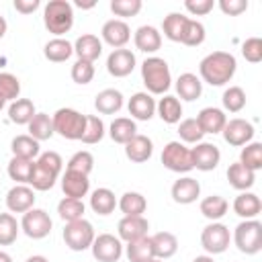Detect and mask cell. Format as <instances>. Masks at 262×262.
<instances>
[{"label":"cell","mask_w":262,"mask_h":262,"mask_svg":"<svg viewBox=\"0 0 262 262\" xmlns=\"http://www.w3.org/2000/svg\"><path fill=\"white\" fill-rule=\"evenodd\" d=\"M104 137V123L98 115H86V127H84V135H82V143L92 145L98 143Z\"/></svg>","instance_id":"42"},{"label":"cell","mask_w":262,"mask_h":262,"mask_svg":"<svg viewBox=\"0 0 262 262\" xmlns=\"http://www.w3.org/2000/svg\"><path fill=\"white\" fill-rule=\"evenodd\" d=\"M43 53H45V57H47L49 61L59 63V61H66V59L72 57V53H74V45H72L68 39L55 37V39H51V41L45 43Z\"/></svg>","instance_id":"34"},{"label":"cell","mask_w":262,"mask_h":262,"mask_svg":"<svg viewBox=\"0 0 262 262\" xmlns=\"http://www.w3.org/2000/svg\"><path fill=\"white\" fill-rule=\"evenodd\" d=\"M260 211H262V201L254 192L244 190L233 199V213L244 219H256L260 215Z\"/></svg>","instance_id":"23"},{"label":"cell","mask_w":262,"mask_h":262,"mask_svg":"<svg viewBox=\"0 0 262 262\" xmlns=\"http://www.w3.org/2000/svg\"><path fill=\"white\" fill-rule=\"evenodd\" d=\"M133 41H135V47L139 51H143V53H156L162 47V35L151 25L139 27L135 31V35H133Z\"/></svg>","instance_id":"24"},{"label":"cell","mask_w":262,"mask_h":262,"mask_svg":"<svg viewBox=\"0 0 262 262\" xmlns=\"http://www.w3.org/2000/svg\"><path fill=\"white\" fill-rule=\"evenodd\" d=\"M196 123H199V127H201L203 133H213L215 135V133H221L223 131V127L227 123V117L217 106H205L196 115Z\"/></svg>","instance_id":"21"},{"label":"cell","mask_w":262,"mask_h":262,"mask_svg":"<svg viewBox=\"0 0 262 262\" xmlns=\"http://www.w3.org/2000/svg\"><path fill=\"white\" fill-rule=\"evenodd\" d=\"M33 168H35V160H25V158H14L12 156V160L8 162V176L16 184H29Z\"/></svg>","instance_id":"38"},{"label":"cell","mask_w":262,"mask_h":262,"mask_svg":"<svg viewBox=\"0 0 262 262\" xmlns=\"http://www.w3.org/2000/svg\"><path fill=\"white\" fill-rule=\"evenodd\" d=\"M35 104L29 98H16L8 106V119L16 125H29V121L35 117Z\"/></svg>","instance_id":"35"},{"label":"cell","mask_w":262,"mask_h":262,"mask_svg":"<svg viewBox=\"0 0 262 262\" xmlns=\"http://www.w3.org/2000/svg\"><path fill=\"white\" fill-rule=\"evenodd\" d=\"M190 158H192V168H196L201 172H211L219 166L221 151L215 143L199 141L194 147H190Z\"/></svg>","instance_id":"11"},{"label":"cell","mask_w":262,"mask_h":262,"mask_svg":"<svg viewBox=\"0 0 262 262\" xmlns=\"http://www.w3.org/2000/svg\"><path fill=\"white\" fill-rule=\"evenodd\" d=\"M35 205V190L29 184H14L6 192V207L10 213H27Z\"/></svg>","instance_id":"14"},{"label":"cell","mask_w":262,"mask_h":262,"mask_svg":"<svg viewBox=\"0 0 262 262\" xmlns=\"http://www.w3.org/2000/svg\"><path fill=\"white\" fill-rule=\"evenodd\" d=\"M4 102H6V100H4V98H0V111H2V106H4Z\"/></svg>","instance_id":"64"},{"label":"cell","mask_w":262,"mask_h":262,"mask_svg":"<svg viewBox=\"0 0 262 262\" xmlns=\"http://www.w3.org/2000/svg\"><path fill=\"white\" fill-rule=\"evenodd\" d=\"M192 262H215V260H213L211 256H196Z\"/></svg>","instance_id":"61"},{"label":"cell","mask_w":262,"mask_h":262,"mask_svg":"<svg viewBox=\"0 0 262 262\" xmlns=\"http://www.w3.org/2000/svg\"><path fill=\"white\" fill-rule=\"evenodd\" d=\"M55 180H57V174L45 170L43 166H39V164L35 162L33 174H31V178H29V186H31L33 190H49V188H53Z\"/></svg>","instance_id":"44"},{"label":"cell","mask_w":262,"mask_h":262,"mask_svg":"<svg viewBox=\"0 0 262 262\" xmlns=\"http://www.w3.org/2000/svg\"><path fill=\"white\" fill-rule=\"evenodd\" d=\"M53 131L63 139H82L86 127V115L78 113L76 108H57L51 115Z\"/></svg>","instance_id":"4"},{"label":"cell","mask_w":262,"mask_h":262,"mask_svg":"<svg viewBox=\"0 0 262 262\" xmlns=\"http://www.w3.org/2000/svg\"><path fill=\"white\" fill-rule=\"evenodd\" d=\"M92 168H94V156L90 151L82 149V151H76L68 160V168L66 170H74V172H80V174H86L88 176L92 172Z\"/></svg>","instance_id":"48"},{"label":"cell","mask_w":262,"mask_h":262,"mask_svg":"<svg viewBox=\"0 0 262 262\" xmlns=\"http://www.w3.org/2000/svg\"><path fill=\"white\" fill-rule=\"evenodd\" d=\"M233 242L242 254H258L262 250V223L258 219L242 221L233 231Z\"/></svg>","instance_id":"5"},{"label":"cell","mask_w":262,"mask_h":262,"mask_svg":"<svg viewBox=\"0 0 262 262\" xmlns=\"http://www.w3.org/2000/svg\"><path fill=\"white\" fill-rule=\"evenodd\" d=\"M6 29H8V25H6V18L0 14V39L6 35Z\"/></svg>","instance_id":"58"},{"label":"cell","mask_w":262,"mask_h":262,"mask_svg":"<svg viewBox=\"0 0 262 262\" xmlns=\"http://www.w3.org/2000/svg\"><path fill=\"white\" fill-rule=\"evenodd\" d=\"M162 164L178 174H186L192 170V158H190V147H186L180 141H168L162 149Z\"/></svg>","instance_id":"7"},{"label":"cell","mask_w":262,"mask_h":262,"mask_svg":"<svg viewBox=\"0 0 262 262\" xmlns=\"http://www.w3.org/2000/svg\"><path fill=\"white\" fill-rule=\"evenodd\" d=\"M199 209H201V213H203L209 221H219V219L227 213L229 203H227L223 196H219V194H211V196H205V199L201 201Z\"/></svg>","instance_id":"37"},{"label":"cell","mask_w":262,"mask_h":262,"mask_svg":"<svg viewBox=\"0 0 262 262\" xmlns=\"http://www.w3.org/2000/svg\"><path fill=\"white\" fill-rule=\"evenodd\" d=\"M20 225L10 213H0V246H10L16 242Z\"/></svg>","instance_id":"45"},{"label":"cell","mask_w":262,"mask_h":262,"mask_svg":"<svg viewBox=\"0 0 262 262\" xmlns=\"http://www.w3.org/2000/svg\"><path fill=\"white\" fill-rule=\"evenodd\" d=\"M215 2L213 0H186L184 2V8L192 14V16H205L213 10Z\"/></svg>","instance_id":"55"},{"label":"cell","mask_w":262,"mask_h":262,"mask_svg":"<svg viewBox=\"0 0 262 262\" xmlns=\"http://www.w3.org/2000/svg\"><path fill=\"white\" fill-rule=\"evenodd\" d=\"M129 115L137 121H149L156 113V100L149 92H135L127 102Z\"/></svg>","instance_id":"19"},{"label":"cell","mask_w":262,"mask_h":262,"mask_svg":"<svg viewBox=\"0 0 262 262\" xmlns=\"http://www.w3.org/2000/svg\"><path fill=\"white\" fill-rule=\"evenodd\" d=\"M141 0H113L111 2V10H113V14H117V16H135V14H139V10H141Z\"/></svg>","instance_id":"52"},{"label":"cell","mask_w":262,"mask_h":262,"mask_svg":"<svg viewBox=\"0 0 262 262\" xmlns=\"http://www.w3.org/2000/svg\"><path fill=\"white\" fill-rule=\"evenodd\" d=\"M20 94V82L14 74L0 72V98L4 100H16Z\"/></svg>","instance_id":"49"},{"label":"cell","mask_w":262,"mask_h":262,"mask_svg":"<svg viewBox=\"0 0 262 262\" xmlns=\"http://www.w3.org/2000/svg\"><path fill=\"white\" fill-rule=\"evenodd\" d=\"M27 262H49L45 256H31V258H27Z\"/></svg>","instance_id":"59"},{"label":"cell","mask_w":262,"mask_h":262,"mask_svg":"<svg viewBox=\"0 0 262 262\" xmlns=\"http://www.w3.org/2000/svg\"><path fill=\"white\" fill-rule=\"evenodd\" d=\"M53 121L47 113H35V117L29 121V135L37 141H45L53 137Z\"/></svg>","instance_id":"36"},{"label":"cell","mask_w":262,"mask_h":262,"mask_svg":"<svg viewBox=\"0 0 262 262\" xmlns=\"http://www.w3.org/2000/svg\"><path fill=\"white\" fill-rule=\"evenodd\" d=\"M199 196H201V184L190 176H182L172 184V199L178 205H190Z\"/></svg>","instance_id":"18"},{"label":"cell","mask_w":262,"mask_h":262,"mask_svg":"<svg viewBox=\"0 0 262 262\" xmlns=\"http://www.w3.org/2000/svg\"><path fill=\"white\" fill-rule=\"evenodd\" d=\"M108 135H111V139L115 143H123L125 145L127 141H131L137 135V125L129 117H117L108 127Z\"/></svg>","instance_id":"29"},{"label":"cell","mask_w":262,"mask_h":262,"mask_svg":"<svg viewBox=\"0 0 262 262\" xmlns=\"http://www.w3.org/2000/svg\"><path fill=\"white\" fill-rule=\"evenodd\" d=\"M156 111L160 115V119L168 125H174V123H180V117H182V104L176 96L172 94H166L164 98H160V102L156 104Z\"/></svg>","instance_id":"31"},{"label":"cell","mask_w":262,"mask_h":262,"mask_svg":"<svg viewBox=\"0 0 262 262\" xmlns=\"http://www.w3.org/2000/svg\"><path fill=\"white\" fill-rule=\"evenodd\" d=\"M51 217L47 211L43 209H29L27 213H23V219H20V229L25 231L27 237L31 239H43L51 233Z\"/></svg>","instance_id":"8"},{"label":"cell","mask_w":262,"mask_h":262,"mask_svg":"<svg viewBox=\"0 0 262 262\" xmlns=\"http://www.w3.org/2000/svg\"><path fill=\"white\" fill-rule=\"evenodd\" d=\"M10 149L14 158H25V160H35L41 154L39 141L33 139L31 135H16L10 143Z\"/></svg>","instance_id":"32"},{"label":"cell","mask_w":262,"mask_h":262,"mask_svg":"<svg viewBox=\"0 0 262 262\" xmlns=\"http://www.w3.org/2000/svg\"><path fill=\"white\" fill-rule=\"evenodd\" d=\"M74 53L78 55V59H84V61L94 63L100 57V53H102V41L96 35L86 33V35H82V37L76 39Z\"/></svg>","instance_id":"20"},{"label":"cell","mask_w":262,"mask_h":262,"mask_svg":"<svg viewBox=\"0 0 262 262\" xmlns=\"http://www.w3.org/2000/svg\"><path fill=\"white\" fill-rule=\"evenodd\" d=\"M115 207H117V199L111 188H96L90 194V209L96 215H111Z\"/></svg>","instance_id":"33"},{"label":"cell","mask_w":262,"mask_h":262,"mask_svg":"<svg viewBox=\"0 0 262 262\" xmlns=\"http://www.w3.org/2000/svg\"><path fill=\"white\" fill-rule=\"evenodd\" d=\"M203 41H205V27H203V23H199V20H194V18H188L180 43H184V45H188V47H196V45H201Z\"/></svg>","instance_id":"46"},{"label":"cell","mask_w":262,"mask_h":262,"mask_svg":"<svg viewBox=\"0 0 262 262\" xmlns=\"http://www.w3.org/2000/svg\"><path fill=\"white\" fill-rule=\"evenodd\" d=\"M151 154H154V143H151V139H149L147 135L137 133L131 141L125 143V156H127L131 162H135V164L147 162V160L151 158Z\"/></svg>","instance_id":"22"},{"label":"cell","mask_w":262,"mask_h":262,"mask_svg":"<svg viewBox=\"0 0 262 262\" xmlns=\"http://www.w3.org/2000/svg\"><path fill=\"white\" fill-rule=\"evenodd\" d=\"M84 211H86V207H84V203H82L80 199H70V196H66V199H61L59 205H57V213H59V217H61L66 223L84 219Z\"/></svg>","instance_id":"41"},{"label":"cell","mask_w":262,"mask_h":262,"mask_svg":"<svg viewBox=\"0 0 262 262\" xmlns=\"http://www.w3.org/2000/svg\"><path fill=\"white\" fill-rule=\"evenodd\" d=\"M125 254H127L129 262H149V260L154 258V250H151L149 235L139 237V239H135V242H129Z\"/></svg>","instance_id":"39"},{"label":"cell","mask_w":262,"mask_h":262,"mask_svg":"<svg viewBox=\"0 0 262 262\" xmlns=\"http://www.w3.org/2000/svg\"><path fill=\"white\" fill-rule=\"evenodd\" d=\"M117 207L121 209L123 217H135V215H143L145 209H147V201L141 192H125L119 201H117Z\"/></svg>","instance_id":"30"},{"label":"cell","mask_w":262,"mask_h":262,"mask_svg":"<svg viewBox=\"0 0 262 262\" xmlns=\"http://www.w3.org/2000/svg\"><path fill=\"white\" fill-rule=\"evenodd\" d=\"M149 242H151L154 258H160V260L172 258L176 254V250H178V239L170 231H158V233L149 235Z\"/></svg>","instance_id":"25"},{"label":"cell","mask_w":262,"mask_h":262,"mask_svg":"<svg viewBox=\"0 0 262 262\" xmlns=\"http://www.w3.org/2000/svg\"><path fill=\"white\" fill-rule=\"evenodd\" d=\"M229 242H231L229 229L219 221H211L201 231V246L205 248L207 254H223L229 248Z\"/></svg>","instance_id":"9"},{"label":"cell","mask_w":262,"mask_h":262,"mask_svg":"<svg viewBox=\"0 0 262 262\" xmlns=\"http://www.w3.org/2000/svg\"><path fill=\"white\" fill-rule=\"evenodd\" d=\"M96 2H82V0H78L76 2V6H80V8H92Z\"/></svg>","instance_id":"60"},{"label":"cell","mask_w":262,"mask_h":262,"mask_svg":"<svg viewBox=\"0 0 262 262\" xmlns=\"http://www.w3.org/2000/svg\"><path fill=\"white\" fill-rule=\"evenodd\" d=\"M94 106L100 115H115L123 108V94L115 88H104L96 94Z\"/></svg>","instance_id":"27"},{"label":"cell","mask_w":262,"mask_h":262,"mask_svg":"<svg viewBox=\"0 0 262 262\" xmlns=\"http://www.w3.org/2000/svg\"><path fill=\"white\" fill-rule=\"evenodd\" d=\"M45 29L53 35H63L74 27V8L68 0H49L43 10Z\"/></svg>","instance_id":"3"},{"label":"cell","mask_w":262,"mask_h":262,"mask_svg":"<svg viewBox=\"0 0 262 262\" xmlns=\"http://www.w3.org/2000/svg\"><path fill=\"white\" fill-rule=\"evenodd\" d=\"M0 262H12L10 254H6V252H2V250H0Z\"/></svg>","instance_id":"62"},{"label":"cell","mask_w":262,"mask_h":262,"mask_svg":"<svg viewBox=\"0 0 262 262\" xmlns=\"http://www.w3.org/2000/svg\"><path fill=\"white\" fill-rule=\"evenodd\" d=\"M223 108L229 111V113H239L244 106H246V92L244 88L239 86H229L225 92H223Z\"/></svg>","instance_id":"47"},{"label":"cell","mask_w":262,"mask_h":262,"mask_svg":"<svg viewBox=\"0 0 262 262\" xmlns=\"http://www.w3.org/2000/svg\"><path fill=\"white\" fill-rule=\"evenodd\" d=\"M94 78V63L90 61H84V59H78L74 66H72V80L76 84H90Z\"/></svg>","instance_id":"51"},{"label":"cell","mask_w":262,"mask_h":262,"mask_svg":"<svg viewBox=\"0 0 262 262\" xmlns=\"http://www.w3.org/2000/svg\"><path fill=\"white\" fill-rule=\"evenodd\" d=\"M94 227L90 221L86 219H78V221H70L63 227V242L70 250L74 252H84L92 246L94 242Z\"/></svg>","instance_id":"6"},{"label":"cell","mask_w":262,"mask_h":262,"mask_svg":"<svg viewBox=\"0 0 262 262\" xmlns=\"http://www.w3.org/2000/svg\"><path fill=\"white\" fill-rule=\"evenodd\" d=\"M35 162H37L39 166H43L45 170L57 174V176H59V172H61V168H63V160H61V156H59L57 151H43V154H39V158H37Z\"/></svg>","instance_id":"54"},{"label":"cell","mask_w":262,"mask_h":262,"mask_svg":"<svg viewBox=\"0 0 262 262\" xmlns=\"http://www.w3.org/2000/svg\"><path fill=\"white\" fill-rule=\"evenodd\" d=\"M186 20H188V16H184L182 12H170V14L164 18V23H162L164 35H166L170 41L180 43L182 33H184V27H186Z\"/></svg>","instance_id":"40"},{"label":"cell","mask_w":262,"mask_h":262,"mask_svg":"<svg viewBox=\"0 0 262 262\" xmlns=\"http://www.w3.org/2000/svg\"><path fill=\"white\" fill-rule=\"evenodd\" d=\"M149 262H164V260H160V258H151Z\"/></svg>","instance_id":"63"},{"label":"cell","mask_w":262,"mask_h":262,"mask_svg":"<svg viewBox=\"0 0 262 262\" xmlns=\"http://www.w3.org/2000/svg\"><path fill=\"white\" fill-rule=\"evenodd\" d=\"M92 256L98 260V262H117L121 256H123V244L117 235L113 233H100L94 237L92 246Z\"/></svg>","instance_id":"10"},{"label":"cell","mask_w":262,"mask_h":262,"mask_svg":"<svg viewBox=\"0 0 262 262\" xmlns=\"http://www.w3.org/2000/svg\"><path fill=\"white\" fill-rule=\"evenodd\" d=\"M176 92H178V96H180L182 100L192 102V100H196V98L203 94V82H201V78H199L196 74L184 72V74H180L178 80H176Z\"/></svg>","instance_id":"26"},{"label":"cell","mask_w":262,"mask_h":262,"mask_svg":"<svg viewBox=\"0 0 262 262\" xmlns=\"http://www.w3.org/2000/svg\"><path fill=\"white\" fill-rule=\"evenodd\" d=\"M106 70L115 78H125L135 70V53L131 49H113L106 57Z\"/></svg>","instance_id":"13"},{"label":"cell","mask_w":262,"mask_h":262,"mask_svg":"<svg viewBox=\"0 0 262 262\" xmlns=\"http://www.w3.org/2000/svg\"><path fill=\"white\" fill-rule=\"evenodd\" d=\"M119 229V239L123 242H135L139 237H145L147 235V229H149V223L143 215H135V217H123L117 225Z\"/></svg>","instance_id":"16"},{"label":"cell","mask_w":262,"mask_h":262,"mask_svg":"<svg viewBox=\"0 0 262 262\" xmlns=\"http://www.w3.org/2000/svg\"><path fill=\"white\" fill-rule=\"evenodd\" d=\"M39 0H14V10L20 14H31L39 8Z\"/></svg>","instance_id":"57"},{"label":"cell","mask_w":262,"mask_h":262,"mask_svg":"<svg viewBox=\"0 0 262 262\" xmlns=\"http://www.w3.org/2000/svg\"><path fill=\"white\" fill-rule=\"evenodd\" d=\"M178 135H180V139L186 141V143H199L205 133L201 131L196 119H182L180 125H178Z\"/></svg>","instance_id":"50"},{"label":"cell","mask_w":262,"mask_h":262,"mask_svg":"<svg viewBox=\"0 0 262 262\" xmlns=\"http://www.w3.org/2000/svg\"><path fill=\"white\" fill-rule=\"evenodd\" d=\"M100 35H102L104 43H108V45L115 47V49H121V47H125L127 41L131 39V29H129V25H127L125 20H121V18H111V20H106V23L102 25Z\"/></svg>","instance_id":"15"},{"label":"cell","mask_w":262,"mask_h":262,"mask_svg":"<svg viewBox=\"0 0 262 262\" xmlns=\"http://www.w3.org/2000/svg\"><path fill=\"white\" fill-rule=\"evenodd\" d=\"M141 80L149 94H164L172 84V74L166 59L156 55L147 57L141 63Z\"/></svg>","instance_id":"2"},{"label":"cell","mask_w":262,"mask_h":262,"mask_svg":"<svg viewBox=\"0 0 262 262\" xmlns=\"http://www.w3.org/2000/svg\"><path fill=\"white\" fill-rule=\"evenodd\" d=\"M237 70V61L229 51H213L205 55L199 63L201 78L211 86H223L227 84Z\"/></svg>","instance_id":"1"},{"label":"cell","mask_w":262,"mask_h":262,"mask_svg":"<svg viewBox=\"0 0 262 262\" xmlns=\"http://www.w3.org/2000/svg\"><path fill=\"white\" fill-rule=\"evenodd\" d=\"M219 8L223 14L239 16L242 12L248 10V0H219Z\"/></svg>","instance_id":"56"},{"label":"cell","mask_w":262,"mask_h":262,"mask_svg":"<svg viewBox=\"0 0 262 262\" xmlns=\"http://www.w3.org/2000/svg\"><path fill=\"white\" fill-rule=\"evenodd\" d=\"M61 190L66 196L70 199H80L88 194L90 190V180L86 174H80V172H74V170H66L63 176H61Z\"/></svg>","instance_id":"17"},{"label":"cell","mask_w":262,"mask_h":262,"mask_svg":"<svg viewBox=\"0 0 262 262\" xmlns=\"http://www.w3.org/2000/svg\"><path fill=\"white\" fill-rule=\"evenodd\" d=\"M239 164H244L252 172H258L262 168V143H258V141L246 143V147L239 154Z\"/></svg>","instance_id":"43"},{"label":"cell","mask_w":262,"mask_h":262,"mask_svg":"<svg viewBox=\"0 0 262 262\" xmlns=\"http://www.w3.org/2000/svg\"><path fill=\"white\" fill-rule=\"evenodd\" d=\"M221 133H223V139L229 145L242 147V145H246V143L252 141V137H254L256 131H254V125L250 121H246V119H229L225 123V127H223Z\"/></svg>","instance_id":"12"},{"label":"cell","mask_w":262,"mask_h":262,"mask_svg":"<svg viewBox=\"0 0 262 262\" xmlns=\"http://www.w3.org/2000/svg\"><path fill=\"white\" fill-rule=\"evenodd\" d=\"M227 180H229V184L235 188V190H248V188H252L254 186V182H256V172H252L250 168H246L244 164H239V162H235V164H231L229 168H227Z\"/></svg>","instance_id":"28"},{"label":"cell","mask_w":262,"mask_h":262,"mask_svg":"<svg viewBox=\"0 0 262 262\" xmlns=\"http://www.w3.org/2000/svg\"><path fill=\"white\" fill-rule=\"evenodd\" d=\"M242 55L246 57V61L250 63H258L262 61V39L260 37H250L242 43Z\"/></svg>","instance_id":"53"}]
</instances>
